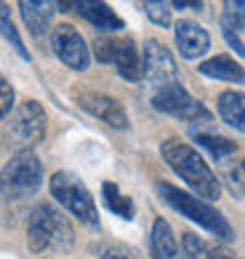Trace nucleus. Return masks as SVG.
<instances>
[{"label": "nucleus", "instance_id": "23", "mask_svg": "<svg viewBox=\"0 0 245 259\" xmlns=\"http://www.w3.org/2000/svg\"><path fill=\"white\" fill-rule=\"evenodd\" d=\"M12 106H14V88L0 75V120H5L10 116Z\"/></svg>", "mask_w": 245, "mask_h": 259}, {"label": "nucleus", "instance_id": "28", "mask_svg": "<svg viewBox=\"0 0 245 259\" xmlns=\"http://www.w3.org/2000/svg\"><path fill=\"white\" fill-rule=\"evenodd\" d=\"M224 7H226V10H233V12H238V14H243V17H245V3H243V0H226Z\"/></svg>", "mask_w": 245, "mask_h": 259}, {"label": "nucleus", "instance_id": "5", "mask_svg": "<svg viewBox=\"0 0 245 259\" xmlns=\"http://www.w3.org/2000/svg\"><path fill=\"white\" fill-rule=\"evenodd\" d=\"M45 132H48V111L43 109L40 102L26 99L10 113L3 139L10 149L26 151L33 149L38 142H43Z\"/></svg>", "mask_w": 245, "mask_h": 259}, {"label": "nucleus", "instance_id": "20", "mask_svg": "<svg viewBox=\"0 0 245 259\" xmlns=\"http://www.w3.org/2000/svg\"><path fill=\"white\" fill-rule=\"evenodd\" d=\"M0 38L10 42V45L14 48V52H17L24 62H31V55H28V50L24 48V40H21L19 31H17V28H14V24H12V17H10V5H5V3H0Z\"/></svg>", "mask_w": 245, "mask_h": 259}, {"label": "nucleus", "instance_id": "18", "mask_svg": "<svg viewBox=\"0 0 245 259\" xmlns=\"http://www.w3.org/2000/svg\"><path fill=\"white\" fill-rule=\"evenodd\" d=\"M102 203H104V207L109 212H113L116 217L128 219V222L135 219V212H137L135 200L130 196H123L120 189H118L113 182H104L102 184Z\"/></svg>", "mask_w": 245, "mask_h": 259}, {"label": "nucleus", "instance_id": "8", "mask_svg": "<svg viewBox=\"0 0 245 259\" xmlns=\"http://www.w3.org/2000/svg\"><path fill=\"white\" fill-rule=\"evenodd\" d=\"M151 106L165 116L179 118L186 123H203L212 118V113L205 109V104L198 102L196 97H191L182 82H170V85L156 88L151 95Z\"/></svg>", "mask_w": 245, "mask_h": 259}, {"label": "nucleus", "instance_id": "22", "mask_svg": "<svg viewBox=\"0 0 245 259\" xmlns=\"http://www.w3.org/2000/svg\"><path fill=\"white\" fill-rule=\"evenodd\" d=\"M182 252L189 259H205L208 257V245L196 233H184L182 236Z\"/></svg>", "mask_w": 245, "mask_h": 259}, {"label": "nucleus", "instance_id": "13", "mask_svg": "<svg viewBox=\"0 0 245 259\" xmlns=\"http://www.w3.org/2000/svg\"><path fill=\"white\" fill-rule=\"evenodd\" d=\"M71 7H75V12L80 14L85 21H90L97 31L104 33H113V31H123L125 21L118 17L111 5L99 3V0H80V3H71Z\"/></svg>", "mask_w": 245, "mask_h": 259}, {"label": "nucleus", "instance_id": "30", "mask_svg": "<svg viewBox=\"0 0 245 259\" xmlns=\"http://www.w3.org/2000/svg\"><path fill=\"white\" fill-rule=\"evenodd\" d=\"M175 259H189V257H186V254H184V252H182V254L177 252V257H175Z\"/></svg>", "mask_w": 245, "mask_h": 259}, {"label": "nucleus", "instance_id": "16", "mask_svg": "<svg viewBox=\"0 0 245 259\" xmlns=\"http://www.w3.org/2000/svg\"><path fill=\"white\" fill-rule=\"evenodd\" d=\"M217 113L229 127L245 135V92L224 90L217 97Z\"/></svg>", "mask_w": 245, "mask_h": 259}, {"label": "nucleus", "instance_id": "1", "mask_svg": "<svg viewBox=\"0 0 245 259\" xmlns=\"http://www.w3.org/2000/svg\"><path fill=\"white\" fill-rule=\"evenodd\" d=\"M160 156L168 163L175 175L189 186L203 200H217L222 196V182L212 172V167L205 163V158L198 153L191 144L179 142V139H165L160 144Z\"/></svg>", "mask_w": 245, "mask_h": 259}, {"label": "nucleus", "instance_id": "25", "mask_svg": "<svg viewBox=\"0 0 245 259\" xmlns=\"http://www.w3.org/2000/svg\"><path fill=\"white\" fill-rule=\"evenodd\" d=\"M222 35H224V40L229 42V48H233L236 55L245 59V42H243V38H240V33H236L231 28H222Z\"/></svg>", "mask_w": 245, "mask_h": 259}, {"label": "nucleus", "instance_id": "7", "mask_svg": "<svg viewBox=\"0 0 245 259\" xmlns=\"http://www.w3.org/2000/svg\"><path fill=\"white\" fill-rule=\"evenodd\" d=\"M97 62L111 64L116 66L118 75L128 82H142L144 80V66H142V55L139 48L135 45L132 38H97L92 42Z\"/></svg>", "mask_w": 245, "mask_h": 259}, {"label": "nucleus", "instance_id": "26", "mask_svg": "<svg viewBox=\"0 0 245 259\" xmlns=\"http://www.w3.org/2000/svg\"><path fill=\"white\" fill-rule=\"evenodd\" d=\"M205 259H233V257H231V252H229L226 247L215 245V247H208V257Z\"/></svg>", "mask_w": 245, "mask_h": 259}, {"label": "nucleus", "instance_id": "24", "mask_svg": "<svg viewBox=\"0 0 245 259\" xmlns=\"http://www.w3.org/2000/svg\"><path fill=\"white\" fill-rule=\"evenodd\" d=\"M243 165L238 170H226L224 172V179L229 182V189H231L233 196H245V182H243Z\"/></svg>", "mask_w": 245, "mask_h": 259}, {"label": "nucleus", "instance_id": "27", "mask_svg": "<svg viewBox=\"0 0 245 259\" xmlns=\"http://www.w3.org/2000/svg\"><path fill=\"white\" fill-rule=\"evenodd\" d=\"M172 7H177V10H200L203 3H198V0H175Z\"/></svg>", "mask_w": 245, "mask_h": 259}, {"label": "nucleus", "instance_id": "12", "mask_svg": "<svg viewBox=\"0 0 245 259\" xmlns=\"http://www.w3.org/2000/svg\"><path fill=\"white\" fill-rule=\"evenodd\" d=\"M175 42L184 59H200L210 52V33L205 31L198 21L191 19H179L175 24Z\"/></svg>", "mask_w": 245, "mask_h": 259}, {"label": "nucleus", "instance_id": "19", "mask_svg": "<svg viewBox=\"0 0 245 259\" xmlns=\"http://www.w3.org/2000/svg\"><path fill=\"white\" fill-rule=\"evenodd\" d=\"M193 139L198 142V146H203L215 160H224L226 156L236 153V142H231L229 137L222 135H208V132H193Z\"/></svg>", "mask_w": 245, "mask_h": 259}, {"label": "nucleus", "instance_id": "31", "mask_svg": "<svg viewBox=\"0 0 245 259\" xmlns=\"http://www.w3.org/2000/svg\"><path fill=\"white\" fill-rule=\"evenodd\" d=\"M243 170H245V160H243Z\"/></svg>", "mask_w": 245, "mask_h": 259}, {"label": "nucleus", "instance_id": "15", "mask_svg": "<svg viewBox=\"0 0 245 259\" xmlns=\"http://www.w3.org/2000/svg\"><path fill=\"white\" fill-rule=\"evenodd\" d=\"M198 71L205 78H212V80H224V82H233V85H243L245 82L243 66L229 55H217L208 59V62H200Z\"/></svg>", "mask_w": 245, "mask_h": 259}, {"label": "nucleus", "instance_id": "6", "mask_svg": "<svg viewBox=\"0 0 245 259\" xmlns=\"http://www.w3.org/2000/svg\"><path fill=\"white\" fill-rule=\"evenodd\" d=\"M50 193L78 222L92 226V229L99 226V210L95 205V198H92L90 189L75 177L73 172H66V170L55 172L50 177Z\"/></svg>", "mask_w": 245, "mask_h": 259}, {"label": "nucleus", "instance_id": "3", "mask_svg": "<svg viewBox=\"0 0 245 259\" xmlns=\"http://www.w3.org/2000/svg\"><path fill=\"white\" fill-rule=\"evenodd\" d=\"M156 191L175 212H179L182 217H186L189 222L198 224L200 229H205V231H210L212 236H217L222 243H233V240H236L233 226L229 224L224 214H222L217 207H212L208 200L193 196V193H189V191H182L179 186H172V184H168V182H158Z\"/></svg>", "mask_w": 245, "mask_h": 259}, {"label": "nucleus", "instance_id": "9", "mask_svg": "<svg viewBox=\"0 0 245 259\" xmlns=\"http://www.w3.org/2000/svg\"><path fill=\"white\" fill-rule=\"evenodd\" d=\"M71 99H73V104H78V109H83L90 116H95L97 120L106 123L109 127L128 130V125H130L128 111L123 109V104L116 102L113 97L104 95V92H97V90H90L85 85H75L71 90Z\"/></svg>", "mask_w": 245, "mask_h": 259}, {"label": "nucleus", "instance_id": "11", "mask_svg": "<svg viewBox=\"0 0 245 259\" xmlns=\"http://www.w3.org/2000/svg\"><path fill=\"white\" fill-rule=\"evenodd\" d=\"M142 66H144V80L151 82L153 88H163L170 82H179V68L177 62L163 42L149 40L142 48Z\"/></svg>", "mask_w": 245, "mask_h": 259}, {"label": "nucleus", "instance_id": "14", "mask_svg": "<svg viewBox=\"0 0 245 259\" xmlns=\"http://www.w3.org/2000/svg\"><path fill=\"white\" fill-rule=\"evenodd\" d=\"M19 14L24 24H26L28 33L33 38H40V35L48 33L50 24H52V17H55V7L57 3H45V0H19Z\"/></svg>", "mask_w": 245, "mask_h": 259}, {"label": "nucleus", "instance_id": "2", "mask_svg": "<svg viewBox=\"0 0 245 259\" xmlns=\"http://www.w3.org/2000/svg\"><path fill=\"white\" fill-rule=\"evenodd\" d=\"M26 245L31 252H68L75 245V231L66 214L52 203H38L28 212Z\"/></svg>", "mask_w": 245, "mask_h": 259}, {"label": "nucleus", "instance_id": "21", "mask_svg": "<svg viewBox=\"0 0 245 259\" xmlns=\"http://www.w3.org/2000/svg\"><path fill=\"white\" fill-rule=\"evenodd\" d=\"M142 10H144V14H146L153 24H156V26H160V28H170L172 26V14H170V5H168V3L144 0Z\"/></svg>", "mask_w": 245, "mask_h": 259}, {"label": "nucleus", "instance_id": "4", "mask_svg": "<svg viewBox=\"0 0 245 259\" xmlns=\"http://www.w3.org/2000/svg\"><path fill=\"white\" fill-rule=\"evenodd\" d=\"M43 186V163L33 149L17 151L0 170V196L5 200H26Z\"/></svg>", "mask_w": 245, "mask_h": 259}, {"label": "nucleus", "instance_id": "17", "mask_svg": "<svg viewBox=\"0 0 245 259\" xmlns=\"http://www.w3.org/2000/svg\"><path fill=\"white\" fill-rule=\"evenodd\" d=\"M177 252V238H175L170 224L158 217L151 226V254H153V259H175Z\"/></svg>", "mask_w": 245, "mask_h": 259}, {"label": "nucleus", "instance_id": "29", "mask_svg": "<svg viewBox=\"0 0 245 259\" xmlns=\"http://www.w3.org/2000/svg\"><path fill=\"white\" fill-rule=\"evenodd\" d=\"M102 259H128V254H123L120 250H106L102 254Z\"/></svg>", "mask_w": 245, "mask_h": 259}, {"label": "nucleus", "instance_id": "10", "mask_svg": "<svg viewBox=\"0 0 245 259\" xmlns=\"http://www.w3.org/2000/svg\"><path fill=\"white\" fill-rule=\"evenodd\" d=\"M50 48L52 55L71 71H88L90 68V48L80 31L71 24H57L50 31Z\"/></svg>", "mask_w": 245, "mask_h": 259}]
</instances>
